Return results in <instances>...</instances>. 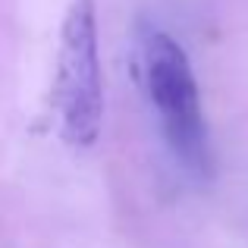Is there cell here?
I'll return each mask as SVG.
<instances>
[{
	"instance_id": "7a4b0ae2",
	"label": "cell",
	"mask_w": 248,
	"mask_h": 248,
	"mask_svg": "<svg viewBox=\"0 0 248 248\" xmlns=\"http://www.w3.org/2000/svg\"><path fill=\"white\" fill-rule=\"evenodd\" d=\"M145 82L170 151L188 173L207 176L211 141H207L198 82L186 50L164 31H151L145 38Z\"/></svg>"
},
{
	"instance_id": "6da1fadb",
	"label": "cell",
	"mask_w": 248,
	"mask_h": 248,
	"mask_svg": "<svg viewBox=\"0 0 248 248\" xmlns=\"http://www.w3.org/2000/svg\"><path fill=\"white\" fill-rule=\"evenodd\" d=\"M50 101H54L63 141L76 148L94 145L104 123V82L101 54H97L94 0H73L63 16Z\"/></svg>"
}]
</instances>
